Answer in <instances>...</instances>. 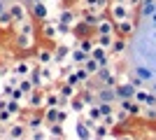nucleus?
<instances>
[{
  "label": "nucleus",
  "instance_id": "nucleus-7",
  "mask_svg": "<svg viewBox=\"0 0 156 140\" xmlns=\"http://www.w3.org/2000/svg\"><path fill=\"white\" fill-rule=\"evenodd\" d=\"M26 107L28 110H44V89H35L26 98Z\"/></svg>",
  "mask_w": 156,
  "mask_h": 140
},
{
  "label": "nucleus",
  "instance_id": "nucleus-21",
  "mask_svg": "<svg viewBox=\"0 0 156 140\" xmlns=\"http://www.w3.org/2000/svg\"><path fill=\"white\" fill-rule=\"evenodd\" d=\"M5 9H7V5H5V2H2V0H0V14L5 12Z\"/></svg>",
  "mask_w": 156,
  "mask_h": 140
},
{
  "label": "nucleus",
  "instance_id": "nucleus-17",
  "mask_svg": "<svg viewBox=\"0 0 156 140\" xmlns=\"http://www.w3.org/2000/svg\"><path fill=\"white\" fill-rule=\"evenodd\" d=\"M70 110L79 114V112H84V110H86V103H84L82 98H77V96H75V98L70 100Z\"/></svg>",
  "mask_w": 156,
  "mask_h": 140
},
{
  "label": "nucleus",
  "instance_id": "nucleus-9",
  "mask_svg": "<svg viewBox=\"0 0 156 140\" xmlns=\"http://www.w3.org/2000/svg\"><path fill=\"white\" fill-rule=\"evenodd\" d=\"M26 124H23V121L21 119H16L14 121V124H9V126H7V138H12V140H23L26 138Z\"/></svg>",
  "mask_w": 156,
  "mask_h": 140
},
{
  "label": "nucleus",
  "instance_id": "nucleus-8",
  "mask_svg": "<svg viewBox=\"0 0 156 140\" xmlns=\"http://www.w3.org/2000/svg\"><path fill=\"white\" fill-rule=\"evenodd\" d=\"M30 16L35 23H42V21L49 19V5L47 2H37V5H30Z\"/></svg>",
  "mask_w": 156,
  "mask_h": 140
},
{
  "label": "nucleus",
  "instance_id": "nucleus-4",
  "mask_svg": "<svg viewBox=\"0 0 156 140\" xmlns=\"http://www.w3.org/2000/svg\"><path fill=\"white\" fill-rule=\"evenodd\" d=\"M68 119V110L65 107H51V110H44V126H51V124H65Z\"/></svg>",
  "mask_w": 156,
  "mask_h": 140
},
{
  "label": "nucleus",
  "instance_id": "nucleus-19",
  "mask_svg": "<svg viewBox=\"0 0 156 140\" xmlns=\"http://www.w3.org/2000/svg\"><path fill=\"white\" fill-rule=\"evenodd\" d=\"M47 128H37V131H30V140H44L47 138Z\"/></svg>",
  "mask_w": 156,
  "mask_h": 140
},
{
  "label": "nucleus",
  "instance_id": "nucleus-3",
  "mask_svg": "<svg viewBox=\"0 0 156 140\" xmlns=\"http://www.w3.org/2000/svg\"><path fill=\"white\" fill-rule=\"evenodd\" d=\"M7 12H9V16L14 19V23H23V21L30 16V7H28L26 2H21V0H14V2L7 5Z\"/></svg>",
  "mask_w": 156,
  "mask_h": 140
},
{
  "label": "nucleus",
  "instance_id": "nucleus-22",
  "mask_svg": "<svg viewBox=\"0 0 156 140\" xmlns=\"http://www.w3.org/2000/svg\"><path fill=\"white\" fill-rule=\"evenodd\" d=\"M54 2H63V0H54Z\"/></svg>",
  "mask_w": 156,
  "mask_h": 140
},
{
  "label": "nucleus",
  "instance_id": "nucleus-20",
  "mask_svg": "<svg viewBox=\"0 0 156 140\" xmlns=\"http://www.w3.org/2000/svg\"><path fill=\"white\" fill-rule=\"evenodd\" d=\"M37 2H47V0H28V7H30V5H37Z\"/></svg>",
  "mask_w": 156,
  "mask_h": 140
},
{
  "label": "nucleus",
  "instance_id": "nucleus-6",
  "mask_svg": "<svg viewBox=\"0 0 156 140\" xmlns=\"http://www.w3.org/2000/svg\"><path fill=\"white\" fill-rule=\"evenodd\" d=\"M93 31H96V28H93V26H89V23H86V21H82V19H79L77 23L72 26V35H75L77 40H91Z\"/></svg>",
  "mask_w": 156,
  "mask_h": 140
},
{
  "label": "nucleus",
  "instance_id": "nucleus-14",
  "mask_svg": "<svg viewBox=\"0 0 156 140\" xmlns=\"http://www.w3.org/2000/svg\"><path fill=\"white\" fill-rule=\"evenodd\" d=\"M75 131H77V138L79 140H91V131H89V124H86V121L79 119L77 126H75Z\"/></svg>",
  "mask_w": 156,
  "mask_h": 140
},
{
  "label": "nucleus",
  "instance_id": "nucleus-24",
  "mask_svg": "<svg viewBox=\"0 0 156 140\" xmlns=\"http://www.w3.org/2000/svg\"><path fill=\"white\" fill-rule=\"evenodd\" d=\"M12 2H14V0H12Z\"/></svg>",
  "mask_w": 156,
  "mask_h": 140
},
{
  "label": "nucleus",
  "instance_id": "nucleus-23",
  "mask_svg": "<svg viewBox=\"0 0 156 140\" xmlns=\"http://www.w3.org/2000/svg\"><path fill=\"white\" fill-rule=\"evenodd\" d=\"M7 140H12V138H7Z\"/></svg>",
  "mask_w": 156,
  "mask_h": 140
},
{
  "label": "nucleus",
  "instance_id": "nucleus-1",
  "mask_svg": "<svg viewBox=\"0 0 156 140\" xmlns=\"http://www.w3.org/2000/svg\"><path fill=\"white\" fill-rule=\"evenodd\" d=\"M142 23L135 26V38L128 49L130 84L149 87L156 93V9L151 14H140Z\"/></svg>",
  "mask_w": 156,
  "mask_h": 140
},
{
  "label": "nucleus",
  "instance_id": "nucleus-15",
  "mask_svg": "<svg viewBox=\"0 0 156 140\" xmlns=\"http://www.w3.org/2000/svg\"><path fill=\"white\" fill-rule=\"evenodd\" d=\"M86 7L100 14L103 9H107V7H110V0H86Z\"/></svg>",
  "mask_w": 156,
  "mask_h": 140
},
{
  "label": "nucleus",
  "instance_id": "nucleus-12",
  "mask_svg": "<svg viewBox=\"0 0 156 140\" xmlns=\"http://www.w3.org/2000/svg\"><path fill=\"white\" fill-rule=\"evenodd\" d=\"M96 33H98V35H114V33H117V31H114V21L103 16V19H100V23L96 26Z\"/></svg>",
  "mask_w": 156,
  "mask_h": 140
},
{
  "label": "nucleus",
  "instance_id": "nucleus-10",
  "mask_svg": "<svg viewBox=\"0 0 156 140\" xmlns=\"http://www.w3.org/2000/svg\"><path fill=\"white\" fill-rule=\"evenodd\" d=\"M56 91H58V96L65 98V100H72L77 96V89L72 87V84H68V82H56Z\"/></svg>",
  "mask_w": 156,
  "mask_h": 140
},
{
  "label": "nucleus",
  "instance_id": "nucleus-18",
  "mask_svg": "<svg viewBox=\"0 0 156 140\" xmlns=\"http://www.w3.org/2000/svg\"><path fill=\"white\" fill-rule=\"evenodd\" d=\"M14 121H16L14 114H9L7 110H0V126H9V124H14Z\"/></svg>",
  "mask_w": 156,
  "mask_h": 140
},
{
  "label": "nucleus",
  "instance_id": "nucleus-13",
  "mask_svg": "<svg viewBox=\"0 0 156 140\" xmlns=\"http://www.w3.org/2000/svg\"><path fill=\"white\" fill-rule=\"evenodd\" d=\"M70 61H72V63H75L77 68H82V66L86 63V61H89V54H86V52H82V49L77 47V49H72V52H70Z\"/></svg>",
  "mask_w": 156,
  "mask_h": 140
},
{
  "label": "nucleus",
  "instance_id": "nucleus-2",
  "mask_svg": "<svg viewBox=\"0 0 156 140\" xmlns=\"http://www.w3.org/2000/svg\"><path fill=\"white\" fill-rule=\"evenodd\" d=\"M56 21L47 19L42 21V23H37V38H40V45L42 42H47V45H51V42H56Z\"/></svg>",
  "mask_w": 156,
  "mask_h": 140
},
{
  "label": "nucleus",
  "instance_id": "nucleus-16",
  "mask_svg": "<svg viewBox=\"0 0 156 140\" xmlns=\"http://www.w3.org/2000/svg\"><path fill=\"white\" fill-rule=\"evenodd\" d=\"M44 128L51 135V140H63V124H51V126H44Z\"/></svg>",
  "mask_w": 156,
  "mask_h": 140
},
{
  "label": "nucleus",
  "instance_id": "nucleus-5",
  "mask_svg": "<svg viewBox=\"0 0 156 140\" xmlns=\"http://www.w3.org/2000/svg\"><path fill=\"white\" fill-rule=\"evenodd\" d=\"M33 70H35V68H33V63L28 59H19V61L12 63V75H16V77H21V80H23V77H30Z\"/></svg>",
  "mask_w": 156,
  "mask_h": 140
},
{
  "label": "nucleus",
  "instance_id": "nucleus-11",
  "mask_svg": "<svg viewBox=\"0 0 156 140\" xmlns=\"http://www.w3.org/2000/svg\"><path fill=\"white\" fill-rule=\"evenodd\" d=\"M70 47L68 45H56L54 47V63H58V66H63L65 59H70Z\"/></svg>",
  "mask_w": 156,
  "mask_h": 140
}]
</instances>
